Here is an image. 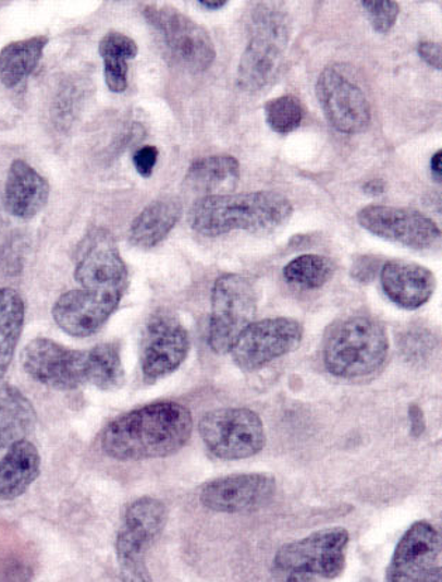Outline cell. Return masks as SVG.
Segmentation results:
<instances>
[{
	"mask_svg": "<svg viewBox=\"0 0 442 582\" xmlns=\"http://www.w3.org/2000/svg\"><path fill=\"white\" fill-rule=\"evenodd\" d=\"M320 108L334 129L344 134L364 133L371 124V106L356 80L328 66L316 82Z\"/></svg>",
	"mask_w": 442,
	"mask_h": 582,
	"instance_id": "obj_12",
	"label": "cell"
},
{
	"mask_svg": "<svg viewBox=\"0 0 442 582\" xmlns=\"http://www.w3.org/2000/svg\"><path fill=\"white\" fill-rule=\"evenodd\" d=\"M304 328L296 319L266 318L249 325L236 339L231 355L236 366L255 372L300 345Z\"/></svg>",
	"mask_w": 442,
	"mask_h": 582,
	"instance_id": "obj_11",
	"label": "cell"
},
{
	"mask_svg": "<svg viewBox=\"0 0 442 582\" xmlns=\"http://www.w3.org/2000/svg\"><path fill=\"white\" fill-rule=\"evenodd\" d=\"M383 293L403 310H417L434 294L437 280L426 266L415 262L393 259L379 271Z\"/></svg>",
	"mask_w": 442,
	"mask_h": 582,
	"instance_id": "obj_19",
	"label": "cell"
},
{
	"mask_svg": "<svg viewBox=\"0 0 442 582\" xmlns=\"http://www.w3.org/2000/svg\"><path fill=\"white\" fill-rule=\"evenodd\" d=\"M334 274L332 260L322 255H300L285 266L284 279L295 288L314 290L327 284Z\"/></svg>",
	"mask_w": 442,
	"mask_h": 582,
	"instance_id": "obj_28",
	"label": "cell"
},
{
	"mask_svg": "<svg viewBox=\"0 0 442 582\" xmlns=\"http://www.w3.org/2000/svg\"><path fill=\"white\" fill-rule=\"evenodd\" d=\"M198 4L202 8L210 9V11H218V9L226 7L228 2H225V0H202V2H198Z\"/></svg>",
	"mask_w": 442,
	"mask_h": 582,
	"instance_id": "obj_40",
	"label": "cell"
},
{
	"mask_svg": "<svg viewBox=\"0 0 442 582\" xmlns=\"http://www.w3.org/2000/svg\"><path fill=\"white\" fill-rule=\"evenodd\" d=\"M357 220L371 234L412 250H431L441 241L439 226L413 208L371 205L359 210Z\"/></svg>",
	"mask_w": 442,
	"mask_h": 582,
	"instance_id": "obj_14",
	"label": "cell"
},
{
	"mask_svg": "<svg viewBox=\"0 0 442 582\" xmlns=\"http://www.w3.org/2000/svg\"><path fill=\"white\" fill-rule=\"evenodd\" d=\"M168 522V509L157 498L144 497L125 509L115 551L123 582H152L145 555Z\"/></svg>",
	"mask_w": 442,
	"mask_h": 582,
	"instance_id": "obj_5",
	"label": "cell"
},
{
	"mask_svg": "<svg viewBox=\"0 0 442 582\" xmlns=\"http://www.w3.org/2000/svg\"><path fill=\"white\" fill-rule=\"evenodd\" d=\"M390 339L385 327L367 315H352L329 328L323 362L330 375L357 380L373 375L386 362Z\"/></svg>",
	"mask_w": 442,
	"mask_h": 582,
	"instance_id": "obj_3",
	"label": "cell"
},
{
	"mask_svg": "<svg viewBox=\"0 0 442 582\" xmlns=\"http://www.w3.org/2000/svg\"><path fill=\"white\" fill-rule=\"evenodd\" d=\"M48 37L36 36L8 44L0 51V81L7 87L22 84L40 62Z\"/></svg>",
	"mask_w": 442,
	"mask_h": 582,
	"instance_id": "obj_24",
	"label": "cell"
},
{
	"mask_svg": "<svg viewBox=\"0 0 442 582\" xmlns=\"http://www.w3.org/2000/svg\"><path fill=\"white\" fill-rule=\"evenodd\" d=\"M285 582H316V579L310 575L296 574V572H291V574L286 575Z\"/></svg>",
	"mask_w": 442,
	"mask_h": 582,
	"instance_id": "obj_41",
	"label": "cell"
},
{
	"mask_svg": "<svg viewBox=\"0 0 442 582\" xmlns=\"http://www.w3.org/2000/svg\"><path fill=\"white\" fill-rule=\"evenodd\" d=\"M144 16L162 36L173 60L187 71L198 74L216 61L217 51L210 33L176 8L148 4Z\"/></svg>",
	"mask_w": 442,
	"mask_h": 582,
	"instance_id": "obj_9",
	"label": "cell"
},
{
	"mask_svg": "<svg viewBox=\"0 0 442 582\" xmlns=\"http://www.w3.org/2000/svg\"><path fill=\"white\" fill-rule=\"evenodd\" d=\"M40 453L24 439L9 448L0 460V499L12 501L23 496L40 474Z\"/></svg>",
	"mask_w": 442,
	"mask_h": 582,
	"instance_id": "obj_21",
	"label": "cell"
},
{
	"mask_svg": "<svg viewBox=\"0 0 442 582\" xmlns=\"http://www.w3.org/2000/svg\"><path fill=\"white\" fill-rule=\"evenodd\" d=\"M291 31L288 14L273 3H260L251 13L250 40L236 74L242 90L255 94L275 80L283 66Z\"/></svg>",
	"mask_w": 442,
	"mask_h": 582,
	"instance_id": "obj_4",
	"label": "cell"
},
{
	"mask_svg": "<svg viewBox=\"0 0 442 582\" xmlns=\"http://www.w3.org/2000/svg\"><path fill=\"white\" fill-rule=\"evenodd\" d=\"M293 205L277 192L207 194L189 210L193 231L208 238L233 231L270 232L286 225Z\"/></svg>",
	"mask_w": 442,
	"mask_h": 582,
	"instance_id": "obj_2",
	"label": "cell"
},
{
	"mask_svg": "<svg viewBox=\"0 0 442 582\" xmlns=\"http://www.w3.org/2000/svg\"><path fill=\"white\" fill-rule=\"evenodd\" d=\"M382 266L381 260L373 258L371 255L359 256L354 260L352 276L354 279L361 281V283H368V281L376 279Z\"/></svg>",
	"mask_w": 442,
	"mask_h": 582,
	"instance_id": "obj_35",
	"label": "cell"
},
{
	"mask_svg": "<svg viewBox=\"0 0 442 582\" xmlns=\"http://www.w3.org/2000/svg\"><path fill=\"white\" fill-rule=\"evenodd\" d=\"M277 483L273 474L242 473L226 475L201 488L204 508L213 512L241 513L256 511L273 498Z\"/></svg>",
	"mask_w": 442,
	"mask_h": 582,
	"instance_id": "obj_17",
	"label": "cell"
},
{
	"mask_svg": "<svg viewBox=\"0 0 442 582\" xmlns=\"http://www.w3.org/2000/svg\"><path fill=\"white\" fill-rule=\"evenodd\" d=\"M27 252L28 241L26 237L21 234L9 237L8 241L0 246V270L8 276L21 275Z\"/></svg>",
	"mask_w": 442,
	"mask_h": 582,
	"instance_id": "obj_30",
	"label": "cell"
},
{
	"mask_svg": "<svg viewBox=\"0 0 442 582\" xmlns=\"http://www.w3.org/2000/svg\"><path fill=\"white\" fill-rule=\"evenodd\" d=\"M361 7L373 31L381 34L392 31L401 12L400 4L392 0H366Z\"/></svg>",
	"mask_w": 442,
	"mask_h": 582,
	"instance_id": "obj_31",
	"label": "cell"
},
{
	"mask_svg": "<svg viewBox=\"0 0 442 582\" xmlns=\"http://www.w3.org/2000/svg\"><path fill=\"white\" fill-rule=\"evenodd\" d=\"M198 432L207 449L222 460L253 458L267 444L263 421L255 411L241 407L207 412L198 422Z\"/></svg>",
	"mask_w": 442,
	"mask_h": 582,
	"instance_id": "obj_6",
	"label": "cell"
},
{
	"mask_svg": "<svg viewBox=\"0 0 442 582\" xmlns=\"http://www.w3.org/2000/svg\"><path fill=\"white\" fill-rule=\"evenodd\" d=\"M431 173L437 182H441L442 167H441V151H437L431 158Z\"/></svg>",
	"mask_w": 442,
	"mask_h": 582,
	"instance_id": "obj_39",
	"label": "cell"
},
{
	"mask_svg": "<svg viewBox=\"0 0 442 582\" xmlns=\"http://www.w3.org/2000/svg\"><path fill=\"white\" fill-rule=\"evenodd\" d=\"M106 85L114 94H123L128 87V64L121 58H105Z\"/></svg>",
	"mask_w": 442,
	"mask_h": 582,
	"instance_id": "obj_33",
	"label": "cell"
},
{
	"mask_svg": "<svg viewBox=\"0 0 442 582\" xmlns=\"http://www.w3.org/2000/svg\"><path fill=\"white\" fill-rule=\"evenodd\" d=\"M267 124L279 134H290L304 120V108L298 97L285 95L267 101L265 106Z\"/></svg>",
	"mask_w": 442,
	"mask_h": 582,
	"instance_id": "obj_29",
	"label": "cell"
},
{
	"mask_svg": "<svg viewBox=\"0 0 442 582\" xmlns=\"http://www.w3.org/2000/svg\"><path fill=\"white\" fill-rule=\"evenodd\" d=\"M36 422L30 401L14 387H0V449L26 439Z\"/></svg>",
	"mask_w": 442,
	"mask_h": 582,
	"instance_id": "obj_23",
	"label": "cell"
},
{
	"mask_svg": "<svg viewBox=\"0 0 442 582\" xmlns=\"http://www.w3.org/2000/svg\"><path fill=\"white\" fill-rule=\"evenodd\" d=\"M85 383L100 390L123 386L124 367L116 343H101L85 352Z\"/></svg>",
	"mask_w": 442,
	"mask_h": 582,
	"instance_id": "obj_27",
	"label": "cell"
},
{
	"mask_svg": "<svg viewBox=\"0 0 442 582\" xmlns=\"http://www.w3.org/2000/svg\"><path fill=\"white\" fill-rule=\"evenodd\" d=\"M75 280L81 289L123 299L128 288V269L113 235L95 228L77 246Z\"/></svg>",
	"mask_w": 442,
	"mask_h": 582,
	"instance_id": "obj_10",
	"label": "cell"
},
{
	"mask_svg": "<svg viewBox=\"0 0 442 582\" xmlns=\"http://www.w3.org/2000/svg\"><path fill=\"white\" fill-rule=\"evenodd\" d=\"M348 542L347 529H322L304 539L281 546L275 553L274 566L286 574L296 572L314 579H337L346 567Z\"/></svg>",
	"mask_w": 442,
	"mask_h": 582,
	"instance_id": "obj_8",
	"label": "cell"
},
{
	"mask_svg": "<svg viewBox=\"0 0 442 582\" xmlns=\"http://www.w3.org/2000/svg\"><path fill=\"white\" fill-rule=\"evenodd\" d=\"M0 582H32V571L21 560L4 559L0 561Z\"/></svg>",
	"mask_w": 442,
	"mask_h": 582,
	"instance_id": "obj_34",
	"label": "cell"
},
{
	"mask_svg": "<svg viewBox=\"0 0 442 582\" xmlns=\"http://www.w3.org/2000/svg\"><path fill=\"white\" fill-rule=\"evenodd\" d=\"M24 324L22 295L11 288L0 289V381L9 366L21 339Z\"/></svg>",
	"mask_w": 442,
	"mask_h": 582,
	"instance_id": "obj_25",
	"label": "cell"
},
{
	"mask_svg": "<svg viewBox=\"0 0 442 582\" xmlns=\"http://www.w3.org/2000/svg\"><path fill=\"white\" fill-rule=\"evenodd\" d=\"M158 157V148L154 147V145H145V147L139 148L138 151L134 154V167L137 169L140 177H152L154 169L157 167Z\"/></svg>",
	"mask_w": 442,
	"mask_h": 582,
	"instance_id": "obj_36",
	"label": "cell"
},
{
	"mask_svg": "<svg viewBox=\"0 0 442 582\" xmlns=\"http://www.w3.org/2000/svg\"><path fill=\"white\" fill-rule=\"evenodd\" d=\"M386 191V183L382 179H371V181L364 184V192L369 194V196L376 197L379 194H382Z\"/></svg>",
	"mask_w": 442,
	"mask_h": 582,
	"instance_id": "obj_38",
	"label": "cell"
},
{
	"mask_svg": "<svg viewBox=\"0 0 442 582\" xmlns=\"http://www.w3.org/2000/svg\"><path fill=\"white\" fill-rule=\"evenodd\" d=\"M28 376L57 390H74L85 385V352L72 351L51 339H34L22 353Z\"/></svg>",
	"mask_w": 442,
	"mask_h": 582,
	"instance_id": "obj_16",
	"label": "cell"
},
{
	"mask_svg": "<svg viewBox=\"0 0 442 582\" xmlns=\"http://www.w3.org/2000/svg\"><path fill=\"white\" fill-rule=\"evenodd\" d=\"M240 177V162L231 155H212L197 159L188 168L184 183L189 191L211 193Z\"/></svg>",
	"mask_w": 442,
	"mask_h": 582,
	"instance_id": "obj_26",
	"label": "cell"
},
{
	"mask_svg": "<svg viewBox=\"0 0 442 582\" xmlns=\"http://www.w3.org/2000/svg\"><path fill=\"white\" fill-rule=\"evenodd\" d=\"M50 184L30 165L16 159L4 184V205L12 216L30 220L47 206Z\"/></svg>",
	"mask_w": 442,
	"mask_h": 582,
	"instance_id": "obj_20",
	"label": "cell"
},
{
	"mask_svg": "<svg viewBox=\"0 0 442 582\" xmlns=\"http://www.w3.org/2000/svg\"><path fill=\"white\" fill-rule=\"evenodd\" d=\"M99 54L101 58H121V60H133L138 54L137 43L133 38L120 32H109L99 43Z\"/></svg>",
	"mask_w": 442,
	"mask_h": 582,
	"instance_id": "obj_32",
	"label": "cell"
},
{
	"mask_svg": "<svg viewBox=\"0 0 442 582\" xmlns=\"http://www.w3.org/2000/svg\"><path fill=\"white\" fill-rule=\"evenodd\" d=\"M121 300L113 295L75 289L62 294L52 308L58 327L76 338L99 331L119 307Z\"/></svg>",
	"mask_w": 442,
	"mask_h": 582,
	"instance_id": "obj_18",
	"label": "cell"
},
{
	"mask_svg": "<svg viewBox=\"0 0 442 582\" xmlns=\"http://www.w3.org/2000/svg\"><path fill=\"white\" fill-rule=\"evenodd\" d=\"M257 313L256 291L241 275H223L217 279L211 294V318L208 345L218 355L230 353Z\"/></svg>",
	"mask_w": 442,
	"mask_h": 582,
	"instance_id": "obj_7",
	"label": "cell"
},
{
	"mask_svg": "<svg viewBox=\"0 0 442 582\" xmlns=\"http://www.w3.org/2000/svg\"><path fill=\"white\" fill-rule=\"evenodd\" d=\"M419 56L437 71L441 70V46L437 41H420Z\"/></svg>",
	"mask_w": 442,
	"mask_h": 582,
	"instance_id": "obj_37",
	"label": "cell"
},
{
	"mask_svg": "<svg viewBox=\"0 0 442 582\" xmlns=\"http://www.w3.org/2000/svg\"><path fill=\"white\" fill-rule=\"evenodd\" d=\"M183 207L177 198H159L150 203L131 225L128 240L140 250L157 246L176 227Z\"/></svg>",
	"mask_w": 442,
	"mask_h": 582,
	"instance_id": "obj_22",
	"label": "cell"
},
{
	"mask_svg": "<svg viewBox=\"0 0 442 582\" xmlns=\"http://www.w3.org/2000/svg\"><path fill=\"white\" fill-rule=\"evenodd\" d=\"M192 434L193 416L187 407L154 402L111 421L101 436V448L119 462H140L177 453Z\"/></svg>",
	"mask_w": 442,
	"mask_h": 582,
	"instance_id": "obj_1",
	"label": "cell"
},
{
	"mask_svg": "<svg viewBox=\"0 0 442 582\" xmlns=\"http://www.w3.org/2000/svg\"><path fill=\"white\" fill-rule=\"evenodd\" d=\"M441 536L430 522L407 529L388 566L385 582H441Z\"/></svg>",
	"mask_w": 442,
	"mask_h": 582,
	"instance_id": "obj_13",
	"label": "cell"
},
{
	"mask_svg": "<svg viewBox=\"0 0 442 582\" xmlns=\"http://www.w3.org/2000/svg\"><path fill=\"white\" fill-rule=\"evenodd\" d=\"M188 351L189 337L182 323L168 313L155 314L145 328L140 352L145 381L152 385L172 375L186 361Z\"/></svg>",
	"mask_w": 442,
	"mask_h": 582,
	"instance_id": "obj_15",
	"label": "cell"
}]
</instances>
